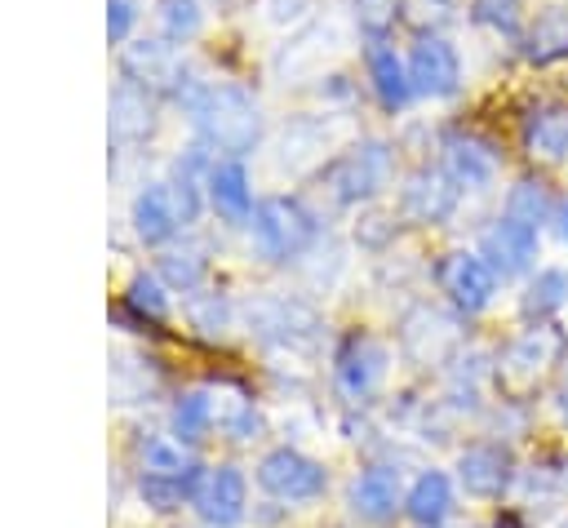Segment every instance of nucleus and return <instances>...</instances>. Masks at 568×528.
<instances>
[{"mask_svg":"<svg viewBox=\"0 0 568 528\" xmlns=\"http://www.w3.org/2000/svg\"><path fill=\"white\" fill-rule=\"evenodd\" d=\"M444 173H448L457 186L484 191V186L497 177V155H493L479 138H448V142H444Z\"/></svg>","mask_w":568,"mask_h":528,"instance_id":"dca6fc26","label":"nucleus"},{"mask_svg":"<svg viewBox=\"0 0 568 528\" xmlns=\"http://www.w3.org/2000/svg\"><path fill=\"white\" fill-rule=\"evenodd\" d=\"M257 484H262L271 497H280V501H315V497L324 493L328 475H324L320 461L302 457L297 448H275V453L262 457Z\"/></svg>","mask_w":568,"mask_h":528,"instance_id":"423d86ee","label":"nucleus"},{"mask_svg":"<svg viewBox=\"0 0 568 528\" xmlns=\"http://www.w3.org/2000/svg\"><path fill=\"white\" fill-rule=\"evenodd\" d=\"M479 248H484V262H488L493 271L519 275V271H528V262H532V253H537V226L506 213V217H497V222L484 231Z\"/></svg>","mask_w":568,"mask_h":528,"instance_id":"9d476101","label":"nucleus"},{"mask_svg":"<svg viewBox=\"0 0 568 528\" xmlns=\"http://www.w3.org/2000/svg\"><path fill=\"white\" fill-rule=\"evenodd\" d=\"M559 235H564V240H568V204H564V209H559Z\"/></svg>","mask_w":568,"mask_h":528,"instance_id":"72a5a7b5","label":"nucleus"},{"mask_svg":"<svg viewBox=\"0 0 568 528\" xmlns=\"http://www.w3.org/2000/svg\"><path fill=\"white\" fill-rule=\"evenodd\" d=\"M413 22H444L453 13V0H404Z\"/></svg>","mask_w":568,"mask_h":528,"instance_id":"2f4dec72","label":"nucleus"},{"mask_svg":"<svg viewBox=\"0 0 568 528\" xmlns=\"http://www.w3.org/2000/svg\"><path fill=\"white\" fill-rule=\"evenodd\" d=\"M564 528H568V524H564Z\"/></svg>","mask_w":568,"mask_h":528,"instance_id":"f704fd0d","label":"nucleus"},{"mask_svg":"<svg viewBox=\"0 0 568 528\" xmlns=\"http://www.w3.org/2000/svg\"><path fill=\"white\" fill-rule=\"evenodd\" d=\"M564 351V333L550 328V324H537L528 333H519L506 351H501V364H497V377L506 390H528L541 382V373L559 359Z\"/></svg>","mask_w":568,"mask_h":528,"instance_id":"39448f33","label":"nucleus"},{"mask_svg":"<svg viewBox=\"0 0 568 528\" xmlns=\"http://www.w3.org/2000/svg\"><path fill=\"white\" fill-rule=\"evenodd\" d=\"M524 58L528 62H555L568 58V9H546L524 35Z\"/></svg>","mask_w":568,"mask_h":528,"instance_id":"4be33fe9","label":"nucleus"},{"mask_svg":"<svg viewBox=\"0 0 568 528\" xmlns=\"http://www.w3.org/2000/svg\"><path fill=\"white\" fill-rule=\"evenodd\" d=\"M160 271H164L173 284L191 288V284L204 275V257H200V248H195V244H186V248H169V253L160 257Z\"/></svg>","mask_w":568,"mask_h":528,"instance_id":"bb28decb","label":"nucleus"},{"mask_svg":"<svg viewBox=\"0 0 568 528\" xmlns=\"http://www.w3.org/2000/svg\"><path fill=\"white\" fill-rule=\"evenodd\" d=\"M213 417H217L213 399H209L204 390H186V395L173 404V435H178V444L204 439V430L213 426Z\"/></svg>","mask_w":568,"mask_h":528,"instance_id":"5701e85b","label":"nucleus"},{"mask_svg":"<svg viewBox=\"0 0 568 528\" xmlns=\"http://www.w3.org/2000/svg\"><path fill=\"white\" fill-rule=\"evenodd\" d=\"M475 22H493L497 31H515L519 0H475Z\"/></svg>","mask_w":568,"mask_h":528,"instance_id":"c756f323","label":"nucleus"},{"mask_svg":"<svg viewBox=\"0 0 568 528\" xmlns=\"http://www.w3.org/2000/svg\"><path fill=\"white\" fill-rule=\"evenodd\" d=\"M333 373H337L342 395L364 399V395L382 382V373H386V351H382V342H373L368 333H351V337L337 346Z\"/></svg>","mask_w":568,"mask_h":528,"instance_id":"9b49d317","label":"nucleus"},{"mask_svg":"<svg viewBox=\"0 0 568 528\" xmlns=\"http://www.w3.org/2000/svg\"><path fill=\"white\" fill-rule=\"evenodd\" d=\"M524 142L537 160H564L568 155V106H537L524 124Z\"/></svg>","mask_w":568,"mask_h":528,"instance_id":"412c9836","label":"nucleus"},{"mask_svg":"<svg viewBox=\"0 0 568 528\" xmlns=\"http://www.w3.org/2000/svg\"><path fill=\"white\" fill-rule=\"evenodd\" d=\"M439 284L462 311H484L493 302V293H497V271L475 253H453L439 266Z\"/></svg>","mask_w":568,"mask_h":528,"instance_id":"f8f14e48","label":"nucleus"},{"mask_svg":"<svg viewBox=\"0 0 568 528\" xmlns=\"http://www.w3.org/2000/svg\"><path fill=\"white\" fill-rule=\"evenodd\" d=\"M155 129V102L146 89H138L133 80H124L111 93V138L115 142H142Z\"/></svg>","mask_w":568,"mask_h":528,"instance_id":"f3484780","label":"nucleus"},{"mask_svg":"<svg viewBox=\"0 0 568 528\" xmlns=\"http://www.w3.org/2000/svg\"><path fill=\"white\" fill-rule=\"evenodd\" d=\"M568 302V271H541L532 284H528V297H524V306L532 311V315H546V311H555V306H564Z\"/></svg>","mask_w":568,"mask_h":528,"instance_id":"b1692460","label":"nucleus"},{"mask_svg":"<svg viewBox=\"0 0 568 528\" xmlns=\"http://www.w3.org/2000/svg\"><path fill=\"white\" fill-rule=\"evenodd\" d=\"M191 501H195V510H200L204 524H213V528H235V524L244 519V475H240L235 466L200 470Z\"/></svg>","mask_w":568,"mask_h":528,"instance_id":"0eeeda50","label":"nucleus"},{"mask_svg":"<svg viewBox=\"0 0 568 528\" xmlns=\"http://www.w3.org/2000/svg\"><path fill=\"white\" fill-rule=\"evenodd\" d=\"M328 191L351 204V200H368L377 186H386L390 177V146L386 142H359L351 151H342L333 164H328Z\"/></svg>","mask_w":568,"mask_h":528,"instance_id":"20e7f679","label":"nucleus"},{"mask_svg":"<svg viewBox=\"0 0 568 528\" xmlns=\"http://www.w3.org/2000/svg\"><path fill=\"white\" fill-rule=\"evenodd\" d=\"M248 226H253V244H257V253L271 257V262H288V257L306 253L311 240H315V217H311L297 200H288V195H271V200H262V204L253 209Z\"/></svg>","mask_w":568,"mask_h":528,"instance_id":"7ed1b4c3","label":"nucleus"},{"mask_svg":"<svg viewBox=\"0 0 568 528\" xmlns=\"http://www.w3.org/2000/svg\"><path fill=\"white\" fill-rule=\"evenodd\" d=\"M124 75L138 84V89H169L173 98L182 93V84L191 80L182 58L164 44V40H138L124 49Z\"/></svg>","mask_w":568,"mask_h":528,"instance_id":"1a4fd4ad","label":"nucleus"},{"mask_svg":"<svg viewBox=\"0 0 568 528\" xmlns=\"http://www.w3.org/2000/svg\"><path fill=\"white\" fill-rule=\"evenodd\" d=\"M133 27V4L129 0H106V35L111 40H124Z\"/></svg>","mask_w":568,"mask_h":528,"instance_id":"7c9ffc66","label":"nucleus"},{"mask_svg":"<svg viewBox=\"0 0 568 528\" xmlns=\"http://www.w3.org/2000/svg\"><path fill=\"white\" fill-rule=\"evenodd\" d=\"M160 22L169 40H191L200 31V9L195 0H160Z\"/></svg>","mask_w":568,"mask_h":528,"instance_id":"a878e982","label":"nucleus"},{"mask_svg":"<svg viewBox=\"0 0 568 528\" xmlns=\"http://www.w3.org/2000/svg\"><path fill=\"white\" fill-rule=\"evenodd\" d=\"M178 102L186 106V115L200 124L204 142L217 146V151H231V155H244L257 133H262V120H257V102L240 89V84H213V80H186Z\"/></svg>","mask_w":568,"mask_h":528,"instance_id":"f257e3e1","label":"nucleus"},{"mask_svg":"<svg viewBox=\"0 0 568 528\" xmlns=\"http://www.w3.org/2000/svg\"><path fill=\"white\" fill-rule=\"evenodd\" d=\"M129 306H133L138 315L160 319V315H164V293H160V284H155L151 275H138V280L129 284Z\"/></svg>","mask_w":568,"mask_h":528,"instance_id":"c85d7f7f","label":"nucleus"},{"mask_svg":"<svg viewBox=\"0 0 568 528\" xmlns=\"http://www.w3.org/2000/svg\"><path fill=\"white\" fill-rule=\"evenodd\" d=\"M408 80H413V93H422V98H448L462 80V62H457L453 44L439 35H422L408 53Z\"/></svg>","mask_w":568,"mask_h":528,"instance_id":"6e6552de","label":"nucleus"},{"mask_svg":"<svg viewBox=\"0 0 568 528\" xmlns=\"http://www.w3.org/2000/svg\"><path fill=\"white\" fill-rule=\"evenodd\" d=\"M399 9H404V0H355V18H359V27L373 31V35H382V31L395 22Z\"/></svg>","mask_w":568,"mask_h":528,"instance_id":"cd10ccee","label":"nucleus"},{"mask_svg":"<svg viewBox=\"0 0 568 528\" xmlns=\"http://www.w3.org/2000/svg\"><path fill=\"white\" fill-rule=\"evenodd\" d=\"M209 200L226 222H248L253 217V191H248V173L240 160H222L209 169Z\"/></svg>","mask_w":568,"mask_h":528,"instance_id":"a211bd4d","label":"nucleus"},{"mask_svg":"<svg viewBox=\"0 0 568 528\" xmlns=\"http://www.w3.org/2000/svg\"><path fill=\"white\" fill-rule=\"evenodd\" d=\"M404 213L413 222H444L457 204V182L444 173V169H417L399 195Z\"/></svg>","mask_w":568,"mask_h":528,"instance_id":"ddd939ff","label":"nucleus"},{"mask_svg":"<svg viewBox=\"0 0 568 528\" xmlns=\"http://www.w3.org/2000/svg\"><path fill=\"white\" fill-rule=\"evenodd\" d=\"M195 213H200V195H195L191 169L178 164V177H173V182H151V186L133 200V231H138L146 244H160V240H169L173 231H182L186 222H195Z\"/></svg>","mask_w":568,"mask_h":528,"instance_id":"f03ea898","label":"nucleus"},{"mask_svg":"<svg viewBox=\"0 0 568 528\" xmlns=\"http://www.w3.org/2000/svg\"><path fill=\"white\" fill-rule=\"evenodd\" d=\"M351 510L364 524H386L399 510V470L395 466H368L351 484Z\"/></svg>","mask_w":568,"mask_h":528,"instance_id":"4468645a","label":"nucleus"},{"mask_svg":"<svg viewBox=\"0 0 568 528\" xmlns=\"http://www.w3.org/2000/svg\"><path fill=\"white\" fill-rule=\"evenodd\" d=\"M368 75H373V89H377V98H382L386 111H399L408 102V93H413L408 67L399 62L395 44H386L382 35H373V44H368Z\"/></svg>","mask_w":568,"mask_h":528,"instance_id":"6ab92c4d","label":"nucleus"},{"mask_svg":"<svg viewBox=\"0 0 568 528\" xmlns=\"http://www.w3.org/2000/svg\"><path fill=\"white\" fill-rule=\"evenodd\" d=\"M506 213H510V217H519V222L541 226V222H546V213H550V195H546V186H541V182H519V186L510 191Z\"/></svg>","mask_w":568,"mask_h":528,"instance_id":"393cba45","label":"nucleus"},{"mask_svg":"<svg viewBox=\"0 0 568 528\" xmlns=\"http://www.w3.org/2000/svg\"><path fill=\"white\" fill-rule=\"evenodd\" d=\"M404 510H408V519L417 528H439L448 519V510H453V484H448V475L444 470H422L413 479L408 497H404Z\"/></svg>","mask_w":568,"mask_h":528,"instance_id":"aec40b11","label":"nucleus"},{"mask_svg":"<svg viewBox=\"0 0 568 528\" xmlns=\"http://www.w3.org/2000/svg\"><path fill=\"white\" fill-rule=\"evenodd\" d=\"M559 413L568 417V377H564V386H559Z\"/></svg>","mask_w":568,"mask_h":528,"instance_id":"473e14b6","label":"nucleus"},{"mask_svg":"<svg viewBox=\"0 0 568 528\" xmlns=\"http://www.w3.org/2000/svg\"><path fill=\"white\" fill-rule=\"evenodd\" d=\"M457 470H462V488L470 497H497L510 484V457L497 444H470L462 453Z\"/></svg>","mask_w":568,"mask_h":528,"instance_id":"2eb2a0df","label":"nucleus"}]
</instances>
